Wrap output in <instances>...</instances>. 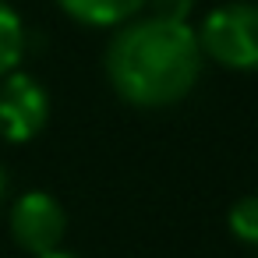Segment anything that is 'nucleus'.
Here are the masks:
<instances>
[{"instance_id":"f257e3e1","label":"nucleus","mask_w":258,"mask_h":258,"mask_svg":"<svg viewBox=\"0 0 258 258\" xmlns=\"http://www.w3.org/2000/svg\"><path fill=\"white\" fill-rule=\"evenodd\" d=\"M103 64L110 89L124 103L138 110H163L191 96L205 57L195 29L184 18L149 15L131 18L113 32Z\"/></svg>"},{"instance_id":"f03ea898","label":"nucleus","mask_w":258,"mask_h":258,"mask_svg":"<svg viewBox=\"0 0 258 258\" xmlns=\"http://www.w3.org/2000/svg\"><path fill=\"white\" fill-rule=\"evenodd\" d=\"M202 57L226 71H258V4L254 0H226L212 8L195 29Z\"/></svg>"},{"instance_id":"7ed1b4c3","label":"nucleus","mask_w":258,"mask_h":258,"mask_svg":"<svg viewBox=\"0 0 258 258\" xmlns=\"http://www.w3.org/2000/svg\"><path fill=\"white\" fill-rule=\"evenodd\" d=\"M11 237L22 251L46 254L57 251L68 237V212L50 191H25L11 205Z\"/></svg>"},{"instance_id":"20e7f679","label":"nucleus","mask_w":258,"mask_h":258,"mask_svg":"<svg viewBox=\"0 0 258 258\" xmlns=\"http://www.w3.org/2000/svg\"><path fill=\"white\" fill-rule=\"evenodd\" d=\"M50 120V96L46 89L25 75L11 71L0 82V138H8L11 145L32 142Z\"/></svg>"},{"instance_id":"39448f33","label":"nucleus","mask_w":258,"mask_h":258,"mask_svg":"<svg viewBox=\"0 0 258 258\" xmlns=\"http://www.w3.org/2000/svg\"><path fill=\"white\" fill-rule=\"evenodd\" d=\"M149 0H57V8L89 29H120L142 15Z\"/></svg>"},{"instance_id":"423d86ee","label":"nucleus","mask_w":258,"mask_h":258,"mask_svg":"<svg viewBox=\"0 0 258 258\" xmlns=\"http://www.w3.org/2000/svg\"><path fill=\"white\" fill-rule=\"evenodd\" d=\"M25 57V25H22V15L0 0V82H4L11 71H18Z\"/></svg>"},{"instance_id":"0eeeda50","label":"nucleus","mask_w":258,"mask_h":258,"mask_svg":"<svg viewBox=\"0 0 258 258\" xmlns=\"http://www.w3.org/2000/svg\"><path fill=\"white\" fill-rule=\"evenodd\" d=\"M226 226L240 244L258 247V195H244L230 205L226 212Z\"/></svg>"},{"instance_id":"6e6552de","label":"nucleus","mask_w":258,"mask_h":258,"mask_svg":"<svg viewBox=\"0 0 258 258\" xmlns=\"http://www.w3.org/2000/svg\"><path fill=\"white\" fill-rule=\"evenodd\" d=\"M36 258H78V254H71V251L57 247V251H46V254H36Z\"/></svg>"},{"instance_id":"1a4fd4ad","label":"nucleus","mask_w":258,"mask_h":258,"mask_svg":"<svg viewBox=\"0 0 258 258\" xmlns=\"http://www.w3.org/2000/svg\"><path fill=\"white\" fill-rule=\"evenodd\" d=\"M4 195H8V173H4V166H0V202H4Z\"/></svg>"}]
</instances>
